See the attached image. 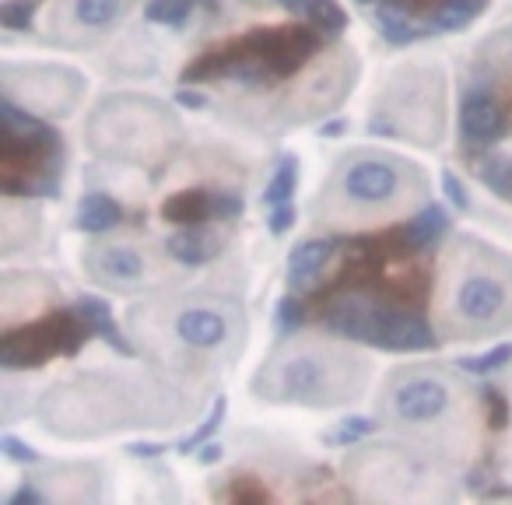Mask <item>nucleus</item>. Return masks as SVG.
Instances as JSON below:
<instances>
[{
    "instance_id": "1",
    "label": "nucleus",
    "mask_w": 512,
    "mask_h": 505,
    "mask_svg": "<svg viewBox=\"0 0 512 505\" xmlns=\"http://www.w3.org/2000/svg\"><path fill=\"white\" fill-rule=\"evenodd\" d=\"M442 334L474 341L512 330V260L474 239H456L446 253Z\"/></svg>"
},
{
    "instance_id": "2",
    "label": "nucleus",
    "mask_w": 512,
    "mask_h": 505,
    "mask_svg": "<svg viewBox=\"0 0 512 505\" xmlns=\"http://www.w3.org/2000/svg\"><path fill=\"white\" fill-rule=\"evenodd\" d=\"M369 383V362L337 351L323 341L285 344L256 372L253 393L271 404L341 407L362 397Z\"/></svg>"
},
{
    "instance_id": "3",
    "label": "nucleus",
    "mask_w": 512,
    "mask_h": 505,
    "mask_svg": "<svg viewBox=\"0 0 512 505\" xmlns=\"http://www.w3.org/2000/svg\"><path fill=\"white\" fill-rule=\"evenodd\" d=\"M418 190H425V179H418L411 162L379 151H355L337 165L320 214L330 221H379L404 211Z\"/></svg>"
},
{
    "instance_id": "4",
    "label": "nucleus",
    "mask_w": 512,
    "mask_h": 505,
    "mask_svg": "<svg viewBox=\"0 0 512 505\" xmlns=\"http://www.w3.org/2000/svg\"><path fill=\"white\" fill-rule=\"evenodd\" d=\"M176 134L179 123L169 116V109L134 95L106 99L88 120V144L109 162L148 165L169 151Z\"/></svg>"
},
{
    "instance_id": "5",
    "label": "nucleus",
    "mask_w": 512,
    "mask_h": 505,
    "mask_svg": "<svg viewBox=\"0 0 512 505\" xmlns=\"http://www.w3.org/2000/svg\"><path fill=\"white\" fill-rule=\"evenodd\" d=\"M4 197H60L64 137L4 95Z\"/></svg>"
},
{
    "instance_id": "6",
    "label": "nucleus",
    "mask_w": 512,
    "mask_h": 505,
    "mask_svg": "<svg viewBox=\"0 0 512 505\" xmlns=\"http://www.w3.org/2000/svg\"><path fill=\"white\" fill-rule=\"evenodd\" d=\"M148 411L120 390L116 379L106 376H85L67 386H53L39 404V421L53 435H99L109 428L127 425H151Z\"/></svg>"
},
{
    "instance_id": "7",
    "label": "nucleus",
    "mask_w": 512,
    "mask_h": 505,
    "mask_svg": "<svg viewBox=\"0 0 512 505\" xmlns=\"http://www.w3.org/2000/svg\"><path fill=\"white\" fill-rule=\"evenodd\" d=\"M460 404V390L449 376L435 369H411L397 372L386 383L383 393V418L400 432H435L446 428Z\"/></svg>"
},
{
    "instance_id": "8",
    "label": "nucleus",
    "mask_w": 512,
    "mask_h": 505,
    "mask_svg": "<svg viewBox=\"0 0 512 505\" xmlns=\"http://www.w3.org/2000/svg\"><path fill=\"white\" fill-rule=\"evenodd\" d=\"M88 327L78 316V309H53L39 323L8 330L0 341V365L8 372L18 369H39L43 362L57 355H74L85 341Z\"/></svg>"
},
{
    "instance_id": "9",
    "label": "nucleus",
    "mask_w": 512,
    "mask_h": 505,
    "mask_svg": "<svg viewBox=\"0 0 512 505\" xmlns=\"http://www.w3.org/2000/svg\"><path fill=\"white\" fill-rule=\"evenodd\" d=\"M348 477L376 498H407V495H425V477L428 467L421 456L407 453L400 446H369L348 460Z\"/></svg>"
},
{
    "instance_id": "10",
    "label": "nucleus",
    "mask_w": 512,
    "mask_h": 505,
    "mask_svg": "<svg viewBox=\"0 0 512 505\" xmlns=\"http://www.w3.org/2000/svg\"><path fill=\"white\" fill-rule=\"evenodd\" d=\"M4 95L43 116H67L85 95V78L71 67H11L4 71Z\"/></svg>"
},
{
    "instance_id": "11",
    "label": "nucleus",
    "mask_w": 512,
    "mask_h": 505,
    "mask_svg": "<svg viewBox=\"0 0 512 505\" xmlns=\"http://www.w3.org/2000/svg\"><path fill=\"white\" fill-rule=\"evenodd\" d=\"M172 341L193 355H214L225 344L239 341V320L221 302H183V306H172Z\"/></svg>"
},
{
    "instance_id": "12",
    "label": "nucleus",
    "mask_w": 512,
    "mask_h": 505,
    "mask_svg": "<svg viewBox=\"0 0 512 505\" xmlns=\"http://www.w3.org/2000/svg\"><path fill=\"white\" fill-rule=\"evenodd\" d=\"M509 130V113H505V102L498 99L495 74L477 71L467 81L460 95V137L467 144V151H488Z\"/></svg>"
},
{
    "instance_id": "13",
    "label": "nucleus",
    "mask_w": 512,
    "mask_h": 505,
    "mask_svg": "<svg viewBox=\"0 0 512 505\" xmlns=\"http://www.w3.org/2000/svg\"><path fill=\"white\" fill-rule=\"evenodd\" d=\"M88 274H92L99 285L106 288H141L155 278V267L151 257L141 246H130V242H106V246L88 249Z\"/></svg>"
},
{
    "instance_id": "14",
    "label": "nucleus",
    "mask_w": 512,
    "mask_h": 505,
    "mask_svg": "<svg viewBox=\"0 0 512 505\" xmlns=\"http://www.w3.org/2000/svg\"><path fill=\"white\" fill-rule=\"evenodd\" d=\"M334 257H337V239L299 242V246L292 249V257H288V285H292V292L316 288V281L323 278V271H327Z\"/></svg>"
},
{
    "instance_id": "15",
    "label": "nucleus",
    "mask_w": 512,
    "mask_h": 505,
    "mask_svg": "<svg viewBox=\"0 0 512 505\" xmlns=\"http://www.w3.org/2000/svg\"><path fill=\"white\" fill-rule=\"evenodd\" d=\"M446 228H449V221H446V214H442V207L425 204L407 225H400L397 242L404 249H411V253H425V249H432L435 242L446 235Z\"/></svg>"
},
{
    "instance_id": "16",
    "label": "nucleus",
    "mask_w": 512,
    "mask_h": 505,
    "mask_svg": "<svg viewBox=\"0 0 512 505\" xmlns=\"http://www.w3.org/2000/svg\"><path fill=\"white\" fill-rule=\"evenodd\" d=\"M130 0H71L67 4V22L81 32H106L127 15Z\"/></svg>"
},
{
    "instance_id": "17",
    "label": "nucleus",
    "mask_w": 512,
    "mask_h": 505,
    "mask_svg": "<svg viewBox=\"0 0 512 505\" xmlns=\"http://www.w3.org/2000/svg\"><path fill=\"white\" fill-rule=\"evenodd\" d=\"M488 8V0H435L432 8H428L425 22V36H439V32H460L463 25L474 22L481 11Z\"/></svg>"
},
{
    "instance_id": "18",
    "label": "nucleus",
    "mask_w": 512,
    "mask_h": 505,
    "mask_svg": "<svg viewBox=\"0 0 512 505\" xmlns=\"http://www.w3.org/2000/svg\"><path fill=\"white\" fill-rule=\"evenodd\" d=\"M116 225H123V204L109 193H85L78 204V228L88 235L113 232Z\"/></svg>"
},
{
    "instance_id": "19",
    "label": "nucleus",
    "mask_w": 512,
    "mask_h": 505,
    "mask_svg": "<svg viewBox=\"0 0 512 505\" xmlns=\"http://www.w3.org/2000/svg\"><path fill=\"white\" fill-rule=\"evenodd\" d=\"M162 214H165V221H172V225H186V228L214 221V193H207V190L176 193V197L165 200Z\"/></svg>"
},
{
    "instance_id": "20",
    "label": "nucleus",
    "mask_w": 512,
    "mask_h": 505,
    "mask_svg": "<svg viewBox=\"0 0 512 505\" xmlns=\"http://www.w3.org/2000/svg\"><path fill=\"white\" fill-rule=\"evenodd\" d=\"M74 309H78V316L85 320L88 334H95V337H102L106 344H113L120 355H134V348L123 341L120 327L113 323V309H109L106 302L95 299V295H85V299H78V306H74Z\"/></svg>"
},
{
    "instance_id": "21",
    "label": "nucleus",
    "mask_w": 512,
    "mask_h": 505,
    "mask_svg": "<svg viewBox=\"0 0 512 505\" xmlns=\"http://www.w3.org/2000/svg\"><path fill=\"white\" fill-rule=\"evenodd\" d=\"M165 253H169L176 264L197 267V264H207V260L218 253V242L207 239V235L197 232V228H183V232H176V235L165 239Z\"/></svg>"
},
{
    "instance_id": "22",
    "label": "nucleus",
    "mask_w": 512,
    "mask_h": 505,
    "mask_svg": "<svg viewBox=\"0 0 512 505\" xmlns=\"http://www.w3.org/2000/svg\"><path fill=\"white\" fill-rule=\"evenodd\" d=\"M376 29L390 46H411L425 36V29H421L418 22H411V11L400 8V4H383V8H376Z\"/></svg>"
},
{
    "instance_id": "23",
    "label": "nucleus",
    "mask_w": 512,
    "mask_h": 505,
    "mask_svg": "<svg viewBox=\"0 0 512 505\" xmlns=\"http://www.w3.org/2000/svg\"><path fill=\"white\" fill-rule=\"evenodd\" d=\"M309 25L323 32V36H341L348 29V11L337 4V0H309L306 8H302Z\"/></svg>"
},
{
    "instance_id": "24",
    "label": "nucleus",
    "mask_w": 512,
    "mask_h": 505,
    "mask_svg": "<svg viewBox=\"0 0 512 505\" xmlns=\"http://www.w3.org/2000/svg\"><path fill=\"white\" fill-rule=\"evenodd\" d=\"M295 183H299V158H295V155H285V158L278 162V169H274L271 183H267L264 200H267L271 207L288 204V200H292V193H295Z\"/></svg>"
},
{
    "instance_id": "25",
    "label": "nucleus",
    "mask_w": 512,
    "mask_h": 505,
    "mask_svg": "<svg viewBox=\"0 0 512 505\" xmlns=\"http://www.w3.org/2000/svg\"><path fill=\"white\" fill-rule=\"evenodd\" d=\"M197 0H148L144 8V18L155 25H165V29H183L190 22Z\"/></svg>"
},
{
    "instance_id": "26",
    "label": "nucleus",
    "mask_w": 512,
    "mask_h": 505,
    "mask_svg": "<svg viewBox=\"0 0 512 505\" xmlns=\"http://www.w3.org/2000/svg\"><path fill=\"white\" fill-rule=\"evenodd\" d=\"M39 11V0H4L0 8V25L8 32H25L32 29V18Z\"/></svg>"
},
{
    "instance_id": "27",
    "label": "nucleus",
    "mask_w": 512,
    "mask_h": 505,
    "mask_svg": "<svg viewBox=\"0 0 512 505\" xmlns=\"http://www.w3.org/2000/svg\"><path fill=\"white\" fill-rule=\"evenodd\" d=\"M509 362H512V344H498V348L484 351V355H477V358H463L460 365L467 372H474V376H488V372L502 369V365H509Z\"/></svg>"
},
{
    "instance_id": "28",
    "label": "nucleus",
    "mask_w": 512,
    "mask_h": 505,
    "mask_svg": "<svg viewBox=\"0 0 512 505\" xmlns=\"http://www.w3.org/2000/svg\"><path fill=\"white\" fill-rule=\"evenodd\" d=\"M306 309H309V306H302V302L295 299V295L281 299V302H278V316H274V327H278V334H281V337H288L292 330H299V323L309 316Z\"/></svg>"
},
{
    "instance_id": "29",
    "label": "nucleus",
    "mask_w": 512,
    "mask_h": 505,
    "mask_svg": "<svg viewBox=\"0 0 512 505\" xmlns=\"http://www.w3.org/2000/svg\"><path fill=\"white\" fill-rule=\"evenodd\" d=\"M372 428H376V421H369V418H348V421H341V428H334L327 439L337 442V446H351V442H362Z\"/></svg>"
},
{
    "instance_id": "30",
    "label": "nucleus",
    "mask_w": 512,
    "mask_h": 505,
    "mask_svg": "<svg viewBox=\"0 0 512 505\" xmlns=\"http://www.w3.org/2000/svg\"><path fill=\"white\" fill-rule=\"evenodd\" d=\"M225 411H228V404H225V400H218V404H214V411L207 414L204 425H200L193 435H186V439L179 442V449H183V453H193V446H200L204 439H211V435L218 432V425H221V418H225Z\"/></svg>"
},
{
    "instance_id": "31",
    "label": "nucleus",
    "mask_w": 512,
    "mask_h": 505,
    "mask_svg": "<svg viewBox=\"0 0 512 505\" xmlns=\"http://www.w3.org/2000/svg\"><path fill=\"white\" fill-rule=\"evenodd\" d=\"M442 193H446V200L456 207V211H463L467 214L470 211V193H467V186L460 183V176L456 172H442Z\"/></svg>"
},
{
    "instance_id": "32",
    "label": "nucleus",
    "mask_w": 512,
    "mask_h": 505,
    "mask_svg": "<svg viewBox=\"0 0 512 505\" xmlns=\"http://www.w3.org/2000/svg\"><path fill=\"white\" fill-rule=\"evenodd\" d=\"M242 214L239 193H214V221H235Z\"/></svg>"
},
{
    "instance_id": "33",
    "label": "nucleus",
    "mask_w": 512,
    "mask_h": 505,
    "mask_svg": "<svg viewBox=\"0 0 512 505\" xmlns=\"http://www.w3.org/2000/svg\"><path fill=\"white\" fill-rule=\"evenodd\" d=\"M0 449H4V456H8V460H15V463H36L39 460L36 449L25 446V442L15 439V435H4V439H0Z\"/></svg>"
},
{
    "instance_id": "34",
    "label": "nucleus",
    "mask_w": 512,
    "mask_h": 505,
    "mask_svg": "<svg viewBox=\"0 0 512 505\" xmlns=\"http://www.w3.org/2000/svg\"><path fill=\"white\" fill-rule=\"evenodd\" d=\"M481 400L488 404V411H491V425L502 428L505 418H509V400L502 397V390H484Z\"/></svg>"
},
{
    "instance_id": "35",
    "label": "nucleus",
    "mask_w": 512,
    "mask_h": 505,
    "mask_svg": "<svg viewBox=\"0 0 512 505\" xmlns=\"http://www.w3.org/2000/svg\"><path fill=\"white\" fill-rule=\"evenodd\" d=\"M267 225H271V235H285L288 228L295 225V207H292V200H288V204H278L271 211V221H267Z\"/></svg>"
},
{
    "instance_id": "36",
    "label": "nucleus",
    "mask_w": 512,
    "mask_h": 505,
    "mask_svg": "<svg viewBox=\"0 0 512 505\" xmlns=\"http://www.w3.org/2000/svg\"><path fill=\"white\" fill-rule=\"evenodd\" d=\"M22 502H43V495H39L36 488H29V484H25V488H18L15 495L8 498V505H22Z\"/></svg>"
},
{
    "instance_id": "37",
    "label": "nucleus",
    "mask_w": 512,
    "mask_h": 505,
    "mask_svg": "<svg viewBox=\"0 0 512 505\" xmlns=\"http://www.w3.org/2000/svg\"><path fill=\"white\" fill-rule=\"evenodd\" d=\"M176 99H179V106H186V109H204L207 106V99L200 92H179Z\"/></svg>"
},
{
    "instance_id": "38",
    "label": "nucleus",
    "mask_w": 512,
    "mask_h": 505,
    "mask_svg": "<svg viewBox=\"0 0 512 505\" xmlns=\"http://www.w3.org/2000/svg\"><path fill=\"white\" fill-rule=\"evenodd\" d=\"M130 453L134 456H158L162 453V446H155V442H137V446H130Z\"/></svg>"
},
{
    "instance_id": "39",
    "label": "nucleus",
    "mask_w": 512,
    "mask_h": 505,
    "mask_svg": "<svg viewBox=\"0 0 512 505\" xmlns=\"http://www.w3.org/2000/svg\"><path fill=\"white\" fill-rule=\"evenodd\" d=\"M337 134H344V120H334L323 127V137H337Z\"/></svg>"
},
{
    "instance_id": "40",
    "label": "nucleus",
    "mask_w": 512,
    "mask_h": 505,
    "mask_svg": "<svg viewBox=\"0 0 512 505\" xmlns=\"http://www.w3.org/2000/svg\"><path fill=\"white\" fill-rule=\"evenodd\" d=\"M274 4H281V8H288V11H302L309 0H274Z\"/></svg>"
},
{
    "instance_id": "41",
    "label": "nucleus",
    "mask_w": 512,
    "mask_h": 505,
    "mask_svg": "<svg viewBox=\"0 0 512 505\" xmlns=\"http://www.w3.org/2000/svg\"><path fill=\"white\" fill-rule=\"evenodd\" d=\"M218 446H207V453H200V460H204V463H211V460H218Z\"/></svg>"
}]
</instances>
